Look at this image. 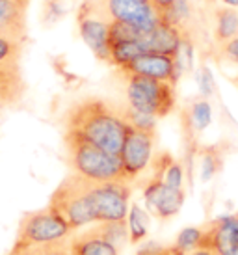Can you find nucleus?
<instances>
[{
	"label": "nucleus",
	"instance_id": "f257e3e1",
	"mask_svg": "<svg viewBox=\"0 0 238 255\" xmlns=\"http://www.w3.org/2000/svg\"><path fill=\"white\" fill-rule=\"evenodd\" d=\"M126 130L123 107L103 97L91 95L77 101L63 116V132H73L116 156L123 149Z\"/></svg>",
	"mask_w": 238,
	"mask_h": 255
},
{
	"label": "nucleus",
	"instance_id": "f03ea898",
	"mask_svg": "<svg viewBox=\"0 0 238 255\" xmlns=\"http://www.w3.org/2000/svg\"><path fill=\"white\" fill-rule=\"evenodd\" d=\"M63 143L73 173L95 183H128L119 156L106 153L73 132H63Z\"/></svg>",
	"mask_w": 238,
	"mask_h": 255
},
{
	"label": "nucleus",
	"instance_id": "7ed1b4c3",
	"mask_svg": "<svg viewBox=\"0 0 238 255\" xmlns=\"http://www.w3.org/2000/svg\"><path fill=\"white\" fill-rule=\"evenodd\" d=\"M90 179L71 171L56 186L49 199V209L62 220L71 231L95 224V214L90 198Z\"/></svg>",
	"mask_w": 238,
	"mask_h": 255
},
{
	"label": "nucleus",
	"instance_id": "20e7f679",
	"mask_svg": "<svg viewBox=\"0 0 238 255\" xmlns=\"http://www.w3.org/2000/svg\"><path fill=\"white\" fill-rule=\"evenodd\" d=\"M125 97L126 107L141 114L153 116L154 120L166 118L173 112L177 105V93L173 82L154 80L140 75H125Z\"/></svg>",
	"mask_w": 238,
	"mask_h": 255
},
{
	"label": "nucleus",
	"instance_id": "39448f33",
	"mask_svg": "<svg viewBox=\"0 0 238 255\" xmlns=\"http://www.w3.org/2000/svg\"><path fill=\"white\" fill-rule=\"evenodd\" d=\"M128 241L130 233L126 220L97 222L71 237V250L75 255H119Z\"/></svg>",
	"mask_w": 238,
	"mask_h": 255
},
{
	"label": "nucleus",
	"instance_id": "423d86ee",
	"mask_svg": "<svg viewBox=\"0 0 238 255\" xmlns=\"http://www.w3.org/2000/svg\"><path fill=\"white\" fill-rule=\"evenodd\" d=\"M75 231H71L49 207H45L39 211H30L22 216L19 222L13 246L28 248V246H35V244L67 239Z\"/></svg>",
	"mask_w": 238,
	"mask_h": 255
},
{
	"label": "nucleus",
	"instance_id": "0eeeda50",
	"mask_svg": "<svg viewBox=\"0 0 238 255\" xmlns=\"http://www.w3.org/2000/svg\"><path fill=\"white\" fill-rule=\"evenodd\" d=\"M99 9L108 21L130 24L141 34H149L166 17L149 0H97Z\"/></svg>",
	"mask_w": 238,
	"mask_h": 255
},
{
	"label": "nucleus",
	"instance_id": "6e6552de",
	"mask_svg": "<svg viewBox=\"0 0 238 255\" xmlns=\"http://www.w3.org/2000/svg\"><path fill=\"white\" fill-rule=\"evenodd\" d=\"M132 194L130 183H95L90 184V198L95 224L121 222L128 216V199Z\"/></svg>",
	"mask_w": 238,
	"mask_h": 255
},
{
	"label": "nucleus",
	"instance_id": "1a4fd4ad",
	"mask_svg": "<svg viewBox=\"0 0 238 255\" xmlns=\"http://www.w3.org/2000/svg\"><path fill=\"white\" fill-rule=\"evenodd\" d=\"M154 143H156L154 130L128 127L123 149L119 153L123 171H125L128 183H134L149 168L154 155Z\"/></svg>",
	"mask_w": 238,
	"mask_h": 255
},
{
	"label": "nucleus",
	"instance_id": "9d476101",
	"mask_svg": "<svg viewBox=\"0 0 238 255\" xmlns=\"http://www.w3.org/2000/svg\"><path fill=\"white\" fill-rule=\"evenodd\" d=\"M78 30L84 43L91 52L103 60L110 62V21L99 9L97 0H86L84 6L78 11Z\"/></svg>",
	"mask_w": 238,
	"mask_h": 255
},
{
	"label": "nucleus",
	"instance_id": "9b49d317",
	"mask_svg": "<svg viewBox=\"0 0 238 255\" xmlns=\"http://www.w3.org/2000/svg\"><path fill=\"white\" fill-rule=\"evenodd\" d=\"M125 75H140V77L154 78V80H166V82H179V69H177L175 58L169 54L158 52H143L125 67L119 69Z\"/></svg>",
	"mask_w": 238,
	"mask_h": 255
},
{
	"label": "nucleus",
	"instance_id": "f8f14e48",
	"mask_svg": "<svg viewBox=\"0 0 238 255\" xmlns=\"http://www.w3.org/2000/svg\"><path fill=\"white\" fill-rule=\"evenodd\" d=\"M143 196L147 203V211L154 214L156 218L168 220L175 216L184 201V190H175L169 188L158 179H149L143 186Z\"/></svg>",
	"mask_w": 238,
	"mask_h": 255
},
{
	"label": "nucleus",
	"instance_id": "ddd939ff",
	"mask_svg": "<svg viewBox=\"0 0 238 255\" xmlns=\"http://www.w3.org/2000/svg\"><path fill=\"white\" fill-rule=\"evenodd\" d=\"M207 26L210 28V36L214 45L229 41L238 36V9L227 7L222 4L210 2L207 7ZM212 45V47H214Z\"/></svg>",
	"mask_w": 238,
	"mask_h": 255
},
{
	"label": "nucleus",
	"instance_id": "4468645a",
	"mask_svg": "<svg viewBox=\"0 0 238 255\" xmlns=\"http://www.w3.org/2000/svg\"><path fill=\"white\" fill-rule=\"evenodd\" d=\"M30 0H0V36L26 41V11Z\"/></svg>",
	"mask_w": 238,
	"mask_h": 255
},
{
	"label": "nucleus",
	"instance_id": "2eb2a0df",
	"mask_svg": "<svg viewBox=\"0 0 238 255\" xmlns=\"http://www.w3.org/2000/svg\"><path fill=\"white\" fill-rule=\"evenodd\" d=\"M26 95V82L19 65H0V110L19 107Z\"/></svg>",
	"mask_w": 238,
	"mask_h": 255
},
{
	"label": "nucleus",
	"instance_id": "dca6fc26",
	"mask_svg": "<svg viewBox=\"0 0 238 255\" xmlns=\"http://www.w3.org/2000/svg\"><path fill=\"white\" fill-rule=\"evenodd\" d=\"M182 34L171 22L162 21L154 30L141 37V47L145 52H158V54H169L175 56L177 49L181 45Z\"/></svg>",
	"mask_w": 238,
	"mask_h": 255
},
{
	"label": "nucleus",
	"instance_id": "f3484780",
	"mask_svg": "<svg viewBox=\"0 0 238 255\" xmlns=\"http://www.w3.org/2000/svg\"><path fill=\"white\" fill-rule=\"evenodd\" d=\"M210 116H212V110H210L209 101L196 99L190 107L184 108V112H182L184 132L190 136H197L199 132H203L205 128L209 127Z\"/></svg>",
	"mask_w": 238,
	"mask_h": 255
},
{
	"label": "nucleus",
	"instance_id": "a211bd4d",
	"mask_svg": "<svg viewBox=\"0 0 238 255\" xmlns=\"http://www.w3.org/2000/svg\"><path fill=\"white\" fill-rule=\"evenodd\" d=\"M145 49L141 47V41H123L110 47V64L118 65L119 69L132 62L134 58L143 54Z\"/></svg>",
	"mask_w": 238,
	"mask_h": 255
},
{
	"label": "nucleus",
	"instance_id": "6ab92c4d",
	"mask_svg": "<svg viewBox=\"0 0 238 255\" xmlns=\"http://www.w3.org/2000/svg\"><path fill=\"white\" fill-rule=\"evenodd\" d=\"M71 237L60 239V241L45 242V244H35V246H28V248L21 250L24 252V255H75L71 250Z\"/></svg>",
	"mask_w": 238,
	"mask_h": 255
},
{
	"label": "nucleus",
	"instance_id": "aec40b11",
	"mask_svg": "<svg viewBox=\"0 0 238 255\" xmlns=\"http://www.w3.org/2000/svg\"><path fill=\"white\" fill-rule=\"evenodd\" d=\"M22 49H24V41L0 36V65H19Z\"/></svg>",
	"mask_w": 238,
	"mask_h": 255
},
{
	"label": "nucleus",
	"instance_id": "412c9836",
	"mask_svg": "<svg viewBox=\"0 0 238 255\" xmlns=\"http://www.w3.org/2000/svg\"><path fill=\"white\" fill-rule=\"evenodd\" d=\"M128 233H130V241L132 242L141 241L147 233V214L143 213L138 205H134L128 213Z\"/></svg>",
	"mask_w": 238,
	"mask_h": 255
},
{
	"label": "nucleus",
	"instance_id": "4be33fe9",
	"mask_svg": "<svg viewBox=\"0 0 238 255\" xmlns=\"http://www.w3.org/2000/svg\"><path fill=\"white\" fill-rule=\"evenodd\" d=\"M205 229H199V227H186L182 229L179 237H177V248L181 250L182 254H190L192 250L199 248V244L203 241Z\"/></svg>",
	"mask_w": 238,
	"mask_h": 255
},
{
	"label": "nucleus",
	"instance_id": "5701e85b",
	"mask_svg": "<svg viewBox=\"0 0 238 255\" xmlns=\"http://www.w3.org/2000/svg\"><path fill=\"white\" fill-rule=\"evenodd\" d=\"M212 56L216 58L220 64H229L238 67V36L212 47Z\"/></svg>",
	"mask_w": 238,
	"mask_h": 255
},
{
	"label": "nucleus",
	"instance_id": "b1692460",
	"mask_svg": "<svg viewBox=\"0 0 238 255\" xmlns=\"http://www.w3.org/2000/svg\"><path fill=\"white\" fill-rule=\"evenodd\" d=\"M222 166V158L218 156V151L214 147L203 149V177L210 179Z\"/></svg>",
	"mask_w": 238,
	"mask_h": 255
},
{
	"label": "nucleus",
	"instance_id": "393cba45",
	"mask_svg": "<svg viewBox=\"0 0 238 255\" xmlns=\"http://www.w3.org/2000/svg\"><path fill=\"white\" fill-rule=\"evenodd\" d=\"M149 2H151V4H153V6L156 7L162 15H164V17H166V13L171 9V6L175 4V0H149Z\"/></svg>",
	"mask_w": 238,
	"mask_h": 255
},
{
	"label": "nucleus",
	"instance_id": "a878e982",
	"mask_svg": "<svg viewBox=\"0 0 238 255\" xmlns=\"http://www.w3.org/2000/svg\"><path fill=\"white\" fill-rule=\"evenodd\" d=\"M186 255H216V252L212 248H207V246H199V248L192 250V252Z\"/></svg>",
	"mask_w": 238,
	"mask_h": 255
},
{
	"label": "nucleus",
	"instance_id": "bb28decb",
	"mask_svg": "<svg viewBox=\"0 0 238 255\" xmlns=\"http://www.w3.org/2000/svg\"><path fill=\"white\" fill-rule=\"evenodd\" d=\"M218 4H222V6H227V7H235L238 9V0H216Z\"/></svg>",
	"mask_w": 238,
	"mask_h": 255
},
{
	"label": "nucleus",
	"instance_id": "cd10ccee",
	"mask_svg": "<svg viewBox=\"0 0 238 255\" xmlns=\"http://www.w3.org/2000/svg\"><path fill=\"white\" fill-rule=\"evenodd\" d=\"M7 255H24V252H22L21 248H17V246H11V250H9Z\"/></svg>",
	"mask_w": 238,
	"mask_h": 255
},
{
	"label": "nucleus",
	"instance_id": "c85d7f7f",
	"mask_svg": "<svg viewBox=\"0 0 238 255\" xmlns=\"http://www.w3.org/2000/svg\"><path fill=\"white\" fill-rule=\"evenodd\" d=\"M233 82H235V86H237V88H238V75H237V77H235V78H233Z\"/></svg>",
	"mask_w": 238,
	"mask_h": 255
}]
</instances>
